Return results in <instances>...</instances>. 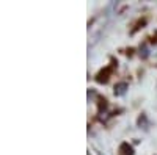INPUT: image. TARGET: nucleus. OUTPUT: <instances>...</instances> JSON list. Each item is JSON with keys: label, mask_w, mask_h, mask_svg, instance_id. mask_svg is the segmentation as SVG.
<instances>
[{"label": "nucleus", "mask_w": 157, "mask_h": 155, "mask_svg": "<svg viewBox=\"0 0 157 155\" xmlns=\"http://www.w3.org/2000/svg\"><path fill=\"white\" fill-rule=\"evenodd\" d=\"M127 83L126 82H121V83H118L115 85V96H124L126 91H127Z\"/></svg>", "instance_id": "1"}, {"label": "nucleus", "mask_w": 157, "mask_h": 155, "mask_svg": "<svg viewBox=\"0 0 157 155\" xmlns=\"http://www.w3.org/2000/svg\"><path fill=\"white\" fill-rule=\"evenodd\" d=\"M109 74H110V69H107L105 72H101V74L98 75V79H96V80H98L99 83H105V82L109 80V77H107Z\"/></svg>", "instance_id": "2"}, {"label": "nucleus", "mask_w": 157, "mask_h": 155, "mask_svg": "<svg viewBox=\"0 0 157 155\" xmlns=\"http://www.w3.org/2000/svg\"><path fill=\"white\" fill-rule=\"evenodd\" d=\"M121 150H124V152H123L124 155H134V149L130 147L127 143H123V144H121Z\"/></svg>", "instance_id": "3"}]
</instances>
